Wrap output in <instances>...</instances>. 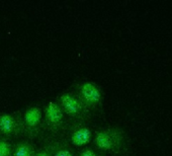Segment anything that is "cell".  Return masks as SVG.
I'll return each mask as SVG.
<instances>
[{
	"mask_svg": "<svg viewBox=\"0 0 172 156\" xmlns=\"http://www.w3.org/2000/svg\"><path fill=\"white\" fill-rule=\"evenodd\" d=\"M95 148L112 156H128L131 150V141L123 128L110 126L97 129L93 136Z\"/></svg>",
	"mask_w": 172,
	"mask_h": 156,
	"instance_id": "6da1fadb",
	"label": "cell"
},
{
	"mask_svg": "<svg viewBox=\"0 0 172 156\" xmlns=\"http://www.w3.org/2000/svg\"><path fill=\"white\" fill-rule=\"evenodd\" d=\"M24 135V126L20 113L0 114V136L4 138H14Z\"/></svg>",
	"mask_w": 172,
	"mask_h": 156,
	"instance_id": "5b68a950",
	"label": "cell"
},
{
	"mask_svg": "<svg viewBox=\"0 0 172 156\" xmlns=\"http://www.w3.org/2000/svg\"><path fill=\"white\" fill-rule=\"evenodd\" d=\"M45 146L49 148L53 156H74L72 147L65 140H49Z\"/></svg>",
	"mask_w": 172,
	"mask_h": 156,
	"instance_id": "ba28073f",
	"label": "cell"
},
{
	"mask_svg": "<svg viewBox=\"0 0 172 156\" xmlns=\"http://www.w3.org/2000/svg\"><path fill=\"white\" fill-rule=\"evenodd\" d=\"M78 156H106L104 153L92 147H84L78 152Z\"/></svg>",
	"mask_w": 172,
	"mask_h": 156,
	"instance_id": "8fae6325",
	"label": "cell"
},
{
	"mask_svg": "<svg viewBox=\"0 0 172 156\" xmlns=\"http://www.w3.org/2000/svg\"><path fill=\"white\" fill-rule=\"evenodd\" d=\"M24 136L29 139L37 138L43 129V109L39 105H30L22 114Z\"/></svg>",
	"mask_w": 172,
	"mask_h": 156,
	"instance_id": "8992f818",
	"label": "cell"
},
{
	"mask_svg": "<svg viewBox=\"0 0 172 156\" xmlns=\"http://www.w3.org/2000/svg\"><path fill=\"white\" fill-rule=\"evenodd\" d=\"M73 92L89 111L96 112L102 108L103 93L97 83L85 80L74 85Z\"/></svg>",
	"mask_w": 172,
	"mask_h": 156,
	"instance_id": "3957f363",
	"label": "cell"
},
{
	"mask_svg": "<svg viewBox=\"0 0 172 156\" xmlns=\"http://www.w3.org/2000/svg\"><path fill=\"white\" fill-rule=\"evenodd\" d=\"M67 134L69 144L75 147H87V145L93 139V134L91 128L87 126L86 123L82 122H72L67 125Z\"/></svg>",
	"mask_w": 172,
	"mask_h": 156,
	"instance_id": "52a82bcc",
	"label": "cell"
},
{
	"mask_svg": "<svg viewBox=\"0 0 172 156\" xmlns=\"http://www.w3.org/2000/svg\"><path fill=\"white\" fill-rule=\"evenodd\" d=\"M56 101L59 104L65 116L69 117L74 122L87 123L91 119V112L75 96L73 91L61 93Z\"/></svg>",
	"mask_w": 172,
	"mask_h": 156,
	"instance_id": "7a4b0ae2",
	"label": "cell"
},
{
	"mask_svg": "<svg viewBox=\"0 0 172 156\" xmlns=\"http://www.w3.org/2000/svg\"><path fill=\"white\" fill-rule=\"evenodd\" d=\"M33 156H53V155L51 151L49 150V148L47 146H44V148H42V149L37 150Z\"/></svg>",
	"mask_w": 172,
	"mask_h": 156,
	"instance_id": "7c38bea8",
	"label": "cell"
},
{
	"mask_svg": "<svg viewBox=\"0 0 172 156\" xmlns=\"http://www.w3.org/2000/svg\"><path fill=\"white\" fill-rule=\"evenodd\" d=\"M37 151L36 145L29 140H21L15 143L12 149V156H33Z\"/></svg>",
	"mask_w": 172,
	"mask_h": 156,
	"instance_id": "9c48e42d",
	"label": "cell"
},
{
	"mask_svg": "<svg viewBox=\"0 0 172 156\" xmlns=\"http://www.w3.org/2000/svg\"><path fill=\"white\" fill-rule=\"evenodd\" d=\"M66 116L56 100L49 101L43 109V128L52 136H58L66 131Z\"/></svg>",
	"mask_w": 172,
	"mask_h": 156,
	"instance_id": "277c9868",
	"label": "cell"
},
{
	"mask_svg": "<svg viewBox=\"0 0 172 156\" xmlns=\"http://www.w3.org/2000/svg\"><path fill=\"white\" fill-rule=\"evenodd\" d=\"M13 144L9 139L0 136V156H12Z\"/></svg>",
	"mask_w": 172,
	"mask_h": 156,
	"instance_id": "30bf717a",
	"label": "cell"
}]
</instances>
